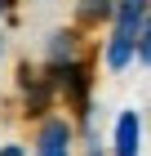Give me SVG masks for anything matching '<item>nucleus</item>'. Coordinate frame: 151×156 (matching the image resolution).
I'll list each match as a JSON object with an SVG mask.
<instances>
[{"instance_id":"f257e3e1","label":"nucleus","mask_w":151,"mask_h":156,"mask_svg":"<svg viewBox=\"0 0 151 156\" xmlns=\"http://www.w3.org/2000/svg\"><path fill=\"white\" fill-rule=\"evenodd\" d=\"M18 85H22V103H27V112H31V116H45V112H49V98L58 94V89H53V76H49V67H45V72L22 67V72H18Z\"/></svg>"},{"instance_id":"f03ea898","label":"nucleus","mask_w":151,"mask_h":156,"mask_svg":"<svg viewBox=\"0 0 151 156\" xmlns=\"http://www.w3.org/2000/svg\"><path fill=\"white\" fill-rule=\"evenodd\" d=\"M111 156H142V116L133 107H125L111 125Z\"/></svg>"},{"instance_id":"7ed1b4c3","label":"nucleus","mask_w":151,"mask_h":156,"mask_svg":"<svg viewBox=\"0 0 151 156\" xmlns=\"http://www.w3.org/2000/svg\"><path fill=\"white\" fill-rule=\"evenodd\" d=\"M36 156H71V125L58 116L40 120V138H36Z\"/></svg>"},{"instance_id":"20e7f679","label":"nucleus","mask_w":151,"mask_h":156,"mask_svg":"<svg viewBox=\"0 0 151 156\" xmlns=\"http://www.w3.org/2000/svg\"><path fill=\"white\" fill-rule=\"evenodd\" d=\"M45 58H49V67H67V62L80 58V40H76V31H71V27H62V31H53V36H49Z\"/></svg>"},{"instance_id":"39448f33","label":"nucleus","mask_w":151,"mask_h":156,"mask_svg":"<svg viewBox=\"0 0 151 156\" xmlns=\"http://www.w3.org/2000/svg\"><path fill=\"white\" fill-rule=\"evenodd\" d=\"M116 5H120V0H80L76 18H80L84 27H93V23H111V18H116Z\"/></svg>"},{"instance_id":"423d86ee","label":"nucleus","mask_w":151,"mask_h":156,"mask_svg":"<svg viewBox=\"0 0 151 156\" xmlns=\"http://www.w3.org/2000/svg\"><path fill=\"white\" fill-rule=\"evenodd\" d=\"M138 62L151 67V18L142 23V31H138Z\"/></svg>"},{"instance_id":"0eeeda50","label":"nucleus","mask_w":151,"mask_h":156,"mask_svg":"<svg viewBox=\"0 0 151 156\" xmlns=\"http://www.w3.org/2000/svg\"><path fill=\"white\" fill-rule=\"evenodd\" d=\"M0 156H27V152H22L18 143H5V147H0Z\"/></svg>"},{"instance_id":"6e6552de","label":"nucleus","mask_w":151,"mask_h":156,"mask_svg":"<svg viewBox=\"0 0 151 156\" xmlns=\"http://www.w3.org/2000/svg\"><path fill=\"white\" fill-rule=\"evenodd\" d=\"M84 156H107V152H102V147H98V143L89 138V152H84Z\"/></svg>"},{"instance_id":"1a4fd4ad","label":"nucleus","mask_w":151,"mask_h":156,"mask_svg":"<svg viewBox=\"0 0 151 156\" xmlns=\"http://www.w3.org/2000/svg\"><path fill=\"white\" fill-rule=\"evenodd\" d=\"M138 5H142V9H147V13H151V0H138Z\"/></svg>"},{"instance_id":"9d476101","label":"nucleus","mask_w":151,"mask_h":156,"mask_svg":"<svg viewBox=\"0 0 151 156\" xmlns=\"http://www.w3.org/2000/svg\"><path fill=\"white\" fill-rule=\"evenodd\" d=\"M0 54H5V40H0Z\"/></svg>"},{"instance_id":"9b49d317","label":"nucleus","mask_w":151,"mask_h":156,"mask_svg":"<svg viewBox=\"0 0 151 156\" xmlns=\"http://www.w3.org/2000/svg\"><path fill=\"white\" fill-rule=\"evenodd\" d=\"M0 9H5V0H0Z\"/></svg>"}]
</instances>
